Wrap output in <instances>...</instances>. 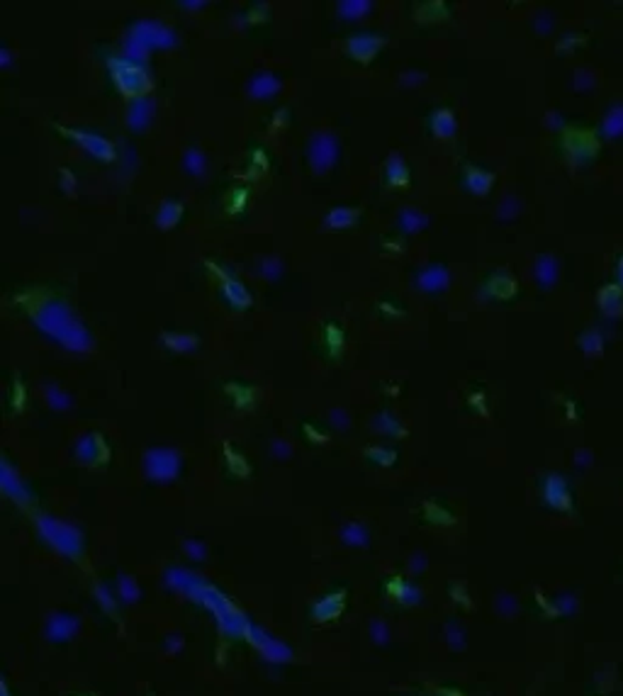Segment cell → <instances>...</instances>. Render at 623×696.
Returning a JSON list of instances; mask_svg holds the SVG:
<instances>
[{
	"label": "cell",
	"mask_w": 623,
	"mask_h": 696,
	"mask_svg": "<svg viewBox=\"0 0 623 696\" xmlns=\"http://www.w3.org/2000/svg\"><path fill=\"white\" fill-rule=\"evenodd\" d=\"M112 66H115V81H117L119 88L127 90L129 95L139 93L146 86L144 71H141L137 63L127 61V59H117V61H112Z\"/></svg>",
	"instance_id": "cell-1"
},
{
	"label": "cell",
	"mask_w": 623,
	"mask_h": 696,
	"mask_svg": "<svg viewBox=\"0 0 623 696\" xmlns=\"http://www.w3.org/2000/svg\"><path fill=\"white\" fill-rule=\"evenodd\" d=\"M312 146H315V154H309L312 156V166L319 168V173H322V170L329 168L331 161H334V139H329V137H317Z\"/></svg>",
	"instance_id": "cell-2"
},
{
	"label": "cell",
	"mask_w": 623,
	"mask_h": 696,
	"mask_svg": "<svg viewBox=\"0 0 623 696\" xmlns=\"http://www.w3.org/2000/svg\"><path fill=\"white\" fill-rule=\"evenodd\" d=\"M380 44L382 41L377 39V37H368V34H361V37H353V39L348 41V49H350V54H353L355 59H361V61H368V59L373 57V54L380 49Z\"/></svg>",
	"instance_id": "cell-3"
},
{
	"label": "cell",
	"mask_w": 623,
	"mask_h": 696,
	"mask_svg": "<svg viewBox=\"0 0 623 696\" xmlns=\"http://www.w3.org/2000/svg\"><path fill=\"white\" fill-rule=\"evenodd\" d=\"M353 219H355V210L341 207V210H334L326 217V224H331V227H348V224H353Z\"/></svg>",
	"instance_id": "cell-4"
},
{
	"label": "cell",
	"mask_w": 623,
	"mask_h": 696,
	"mask_svg": "<svg viewBox=\"0 0 623 696\" xmlns=\"http://www.w3.org/2000/svg\"><path fill=\"white\" fill-rule=\"evenodd\" d=\"M76 139L81 141L86 149H90L93 154H100V149L103 151H110V146L105 144L103 139H98V137H88V135H76Z\"/></svg>",
	"instance_id": "cell-5"
}]
</instances>
